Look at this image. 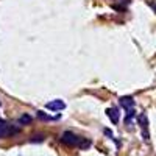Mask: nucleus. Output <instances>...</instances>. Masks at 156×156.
<instances>
[{
  "instance_id": "f257e3e1",
  "label": "nucleus",
  "mask_w": 156,
  "mask_h": 156,
  "mask_svg": "<svg viewBox=\"0 0 156 156\" xmlns=\"http://www.w3.org/2000/svg\"><path fill=\"white\" fill-rule=\"evenodd\" d=\"M19 133V128L9 125L6 120H0V139H5L9 136H14Z\"/></svg>"
},
{
  "instance_id": "20e7f679",
  "label": "nucleus",
  "mask_w": 156,
  "mask_h": 156,
  "mask_svg": "<svg viewBox=\"0 0 156 156\" xmlns=\"http://www.w3.org/2000/svg\"><path fill=\"white\" fill-rule=\"evenodd\" d=\"M45 108L50 109V111H61V109H66V103H64L62 100H59V98H56V100L48 101L45 105Z\"/></svg>"
},
{
  "instance_id": "423d86ee",
  "label": "nucleus",
  "mask_w": 156,
  "mask_h": 156,
  "mask_svg": "<svg viewBox=\"0 0 156 156\" xmlns=\"http://www.w3.org/2000/svg\"><path fill=\"white\" fill-rule=\"evenodd\" d=\"M119 101H120V106L125 108V109H133V108H134V100H133V97H122Z\"/></svg>"
},
{
  "instance_id": "0eeeda50",
  "label": "nucleus",
  "mask_w": 156,
  "mask_h": 156,
  "mask_svg": "<svg viewBox=\"0 0 156 156\" xmlns=\"http://www.w3.org/2000/svg\"><path fill=\"white\" fill-rule=\"evenodd\" d=\"M37 119H41V120H58L59 117H58V115H56V117H53V115L45 114L44 111H39V112H37Z\"/></svg>"
},
{
  "instance_id": "9d476101",
  "label": "nucleus",
  "mask_w": 156,
  "mask_h": 156,
  "mask_svg": "<svg viewBox=\"0 0 156 156\" xmlns=\"http://www.w3.org/2000/svg\"><path fill=\"white\" fill-rule=\"evenodd\" d=\"M151 6H153V9L156 11V3H151Z\"/></svg>"
},
{
  "instance_id": "f03ea898",
  "label": "nucleus",
  "mask_w": 156,
  "mask_h": 156,
  "mask_svg": "<svg viewBox=\"0 0 156 156\" xmlns=\"http://www.w3.org/2000/svg\"><path fill=\"white\" fill-rule=\"evenodd\" d=\"M61 142L64 145H67V147H75V145H80L81 137L73 134L72 131H64L62 136H61Z\"/></svg>"
},
{
  "instance_id": "7ed1b4c3",
  "label": "nucleus",
  "mask_w": 156,
  "mask_h": 156,
  "mask_svg": "<svg viewBox=\"0 0 156 156\" xmlns=\"http://www.w3.org/2000/svg\"><path fill=\"white\" fill-rule=\"evenodd\" d=\"M139 123H140V128H142V136L144 139L148 142L150 140V134H148V119L145 114H140L139 115Z\"/></svg>"
},
{
  "instance_id": "1a4fd4ad",
  "label": "nucleus",
  "mask_w": 156,
  "mask_h": 156,
  "mask_svg": "<svg viewBox=\"0 0 156 156\" xmlns=\"http://www.w3.org/2000/svg\"><path fill=\"white\" fill-rule=\"evenodd\" d=\"M30 140H31V142H42V140H44V136H42V134H36V136H33Z\"/></svg>"
},
{
  "instance_id": "39448f33",
  "label": "nucleus",
  "mask_w": 156,
  "mask_h": 156,
  "mask_svg": "<svg viewBox=\"0 0 156 156\" xmlns=\"http://www.w3.org/2000/svg\"><path fill=\"white\" fill-rule=\"evenodd\" d=\"M106 114H108V117H109V120L115 125V123H119V109L117 108H109V109H106Z\"/></svg>"
},
{
  "instance_id": "6e6552de",
  "label": "nucleus",
  "mask_w": 156,
  "mask_h": 156,
  "mask_svg": "<svg viewBox=\"0 0 156 156\" xmlns=\"http://www.w3.org/2000/svg\"><path fill=\"white\" fill-rule=\"evenodd\" d=\"M31 115H28V114H23V115H20V119H19V123L20 125H27V123H31Z\"/></svg>"
}]
</instances>
